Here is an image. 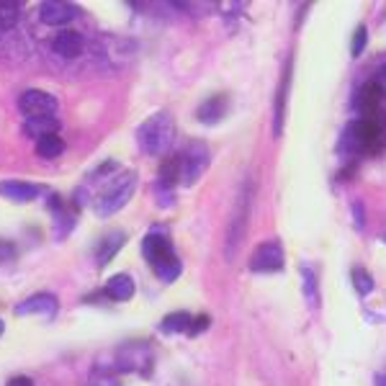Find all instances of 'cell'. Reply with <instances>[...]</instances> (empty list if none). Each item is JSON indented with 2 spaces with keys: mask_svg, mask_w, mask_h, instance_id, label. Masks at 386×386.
Returning a JSON list of instances; mask_svg holds the SVG:
<instances>
[{
  "mask_svg": "<svg viewBox=\"0 0 386 386\" xmlns=\"http://www.w3.org/2000/svg\"><path fill=\"white\" fill-rule=\"evenodd\" d=\"M64 150V142L60 139L57 135H47L41 137V139H36V152H39L41 158H57V155H62Z\"/></svg>",
  "mask_w": 386,
  "mask_h": 386,
  "instance_id": "e0dca14e",
  "label": "cell"
},
{
  "mask_svg": "<svg viewBox=\"0 0 386 386\" xmlns=\"http://www.w3.org/2000/svg\"><path fill=\"white\" fill-rule=\"evenodd\" d=\"M39 16H41V24L60 26V24H67V21H72V18L78 16V8L70 6V3H57V0H49V3L41 6Z\"/></svg>",
  "mask_w": 386,
  "mask_h": 386,
  "instance_id": "52a82bcc",
  "label": "cell"
},
{
  "mask_svg": "<svg viewBox=\"0 0 386 386\" xmlns=\"http://www.w3.org/2000/svg\"><path fill=\"white\" fill-rule=\"evenodd\" d=\"M173 137H175V124H173V116L167 111H160L155 113L152 118H147L139 132H137V139L142 144V150L147 155H163V152L173 144Z\"/></svg>",
  "mask_w": 386,
  "mask_h": 386,
  "instance_id": "7a4b0ae2",
  "label": "cell"
},
{
  "mask_svg": "<svg viewBox=\"0 0 386 386\" xmlns=\"http://www.w3.org/2000/svg\"><path fill=\"white\" fill-rule=\"evenodd\" d=\"M373 83H376V85L381 88V93L386 95V64L376 72V80H373Z\"/></svg>",
  "mask_w": 386,
  "mask_h": 386,
  "instance_id": "cb8c5ba5",
  "label": "cell"
},
{
  "mask_svg": "<svg viewBox=\"0 0 386 386\" xmlns=\"http://www.w3.org/2000/svg\"><path fill=\"white\" fill-rule=\"evenodd\" d=\"M57 129H60V121H57L55 116L29 118V124H26V132H29V135H39V139L47 135H57Z\"/></svg>",
  "mask_w": 386,
  "mask_h": 386,
  "instance_id": "2e32d148",
  "label": "cell"
},
{
  "mask_svg": "<svg viewBox=\"0 0 386 386\" xmlns=\"http://www.w3.org/2000/svg\"><path fill=\"white\" fill-rule=\"evenodd\" d=\"M206 327H209V317H196V319H193V324H191L188 335H198V332L206 330Z\"/></svg>",
  "mask_w": 386,
  "mask_h": 386,
  "instance_id": "603a6c76",
  "label": "cell"
},
{
  "mask_svg": "<svg viewBox=\"0 0 386 386\" xmlns=\"http://www.w3.org/2000/svg\"><path fill=\"white\" fill-rule=\"evenodd\" d=\"M132 191H135V175H126L124 181H118L106 188V193L95 201V212L101 214V216H111L116 209H121L129 201Z\"/></svg>",
  "mask_w": 386,
  "mask_h": 386,
  "instance_id": "277c9868",
  "label": "cell"
},
{
  "mask_svg": "<svg viewBox=\"0 0 386 386\" xmlns=\"http://www.w3.org/2000/svg\"><path fill=\"white\" fill-rule=\"evenodd\" d=\"M0 196H6L8 201H16V204H26V201H34L39 196V186L26 181H3L0 183Z\"/></svg>",
  "mask_w": 386,
  "mask_h": 386,
  "instance_id": "ba28073f",
  "label": "cell"
},
{
  "mask_svg": "<svg viewBox=\"0 0 386 386\" xmlns=\"http://www.w3.org/2000/svg\"><path fill=\"white\" fill-rule=\"evenodd\" d=\"M181 173H183V163L178 155H167L163 160V165H160V181L165 183V186H175V183L181 181Z\"/></svg>",
  "mask_w": 386,
  "mask_h": 386,
  "instance_id": "5bb4252c",
  "label": "cell"
},
{
  "mask_svg": "<svg viewBox=\"0 0 386 386\" xmlns=\"http://www.w3.org/2000/svg\"><path fill=\"white\" fill-rule=\"evenodd\" d=\"M144 258L152 263V268L163 281H173V278L181 276V261L175 258L173 247L167 242L165 237L160 235H147L142 242Z\"/></svg>",
  "mask_w": 386,
  "mask_h": 386,
  "instance_id": "3957f363",
  "label": "cell"
},
{
  "mask_svg": "<svg viewBox=\"0 0 386 386\" xmlns=\"http://www.w3.org/2000/svg\"><path fill=\"white\" fill-rule=\"evenodd\" d=\"M250 268L255 273H276L284 268V250L276 242H266L258 250L252 252L250 258Z\"/></svg>",
  "mask_w": 386,
  "mask_h": 386,
  "instance_id": "8992f818",
  "label": "cell"
},
{
  "mask_svg": "<svg viewBox=\"0 0 386 386\" xmlns=\"http://www.w3.org/2000/svg\"><path fill=\"white\" fill-rule=\"evenodd\" d=\"M103 291L109 294L111 299L126 301L135 296V281L126 276V273H118V276H111L109 281H106V289H103Z\"/></svg>",
  "mask_w": 386,
  "mask_h": 386,
  "instance_id": "7c38bea8",
  "label": "cell"
},
{
  "mask_svg": "<svg viewBox=\"0 0 386 386\" xmlns=\"http://www.w3.org/2000/svg\"><path fill=\"white\" fill-rule=\"evenodd\" d=\"M376 386H386V376H378L376 378Z\"/></svg>",
  "mask_w": 386,
  "mask_h": 386,
  "instance_id": "484cf974",
  "label": "cell"
},
{
  "mask_svg": "<svg viewBox=\"0 0 386 386\" xmlns=\"http://www.w3.org/2000/svg\"><path fill=\"white\" fill-rule=\"evenodd\" d=\"M16 16H18L16 3H0V26L16 24Z\"/></svg>",
  "mask_w": 386,
  "mask_h": 386,
  "instance_id": "ffe728a7",
  "label": "cell"
},
{
  "mask_svg": "<svg viewBox=\"0 0 386 386\" xmlns=\"http://www.w3.org/2000/svg\"><path fill=\"white\" fill-rule=\"evenodd\" d=\"M18 109L21 113L29 118H47L55 116L57 111V98L55 95L44 93V90H26L18 101Z\"/></svg>",
  "mask_w": 386,
  "mask_h": 386,
  "instance_id": "5b68a950",
  "label": "cell"
},
{
  "mask_svg": "<svg viewBox=\"0 0 386 386\" xmlns=\"http://www.w3.org/2000/svg\"><path fill=\"white\" fill-rule=\"evenodd\" d=\"M8 386H34V381L29 376H16V378H11Z\"/></svg>",
  "mask_w": 386,
  "mask_h": 386,
  "instance_id": "d4e9b609",
  "label": "cell"
},
{
  "mask_svg": "<svg viewBox=\"0 0 386 386\" xmlns=\"http://www.w3.org/2000/svg\"><path fill=\"white\" fill-rule=\"evenodd\" d=\"M381 98H384L381 88H378L376 83H366V85H361L358 95H355V106L363 111V116H373V113L378 111Z\"/></svg>",
  "mask_w": 386,
  "mask_h": 386,
  "instance_id": "30bf717a",
  "label": "cell"
},
{
  "mask_svg": "<svg viewBox=\"0 0 386 386\" xmlns=\"http://www.w3.org/2000/svg\"><path fill=\"white\" fill-rule=\"evenodd\" d=\"M345 144L350 150L378 152L386 144V116L376 111L373 116H363L361 121H353L347 126Z\"/></svg>",
  "mask_w": 386,
  "mask_h": 386,
  "instance_id": "6da1fadb",
  "label": "cell"
},
{
  "mask_svg": "<svg viewBox=\"0 0 386 386\" xmlns=\"http://www.w3.org/2000/svg\"><path fill=\"white\" fill-rule=\"evenodd\" d=\"M366 41H368V32H366V26H358L353 34V57H361Z\"/></svg>",
  "mask_w": 386,
  "mask_h": 386,
  "instance_id": "44dd1931",
  "label": "cell"
},
{
  "mask_svg": "<svg viewBox=\"0 0 386 386\" xmlns=\"http://www.w3.org/2000/svg\"><path fill=\"white\" fill-rule=\"evenodd\" d=\"M353 286L361 296H368V294L373 291V278H371L363 268H355L353 270Z\"/></svg>",
  "mask_w": 386,
  "mask_h": 386,
  "instance_id": "d6986e66",
  "label": "cell"
},
{
  "mask_svg": "<svg viewBox=\"0 0 386 386\" xmlns=\"http://www.w3.org/2000/svg\"><path fill=\"white\" fill-rule=\"evenodd\" d=\"M57 309H60L57 296H52V294H36V296H29V299H24L18 304L16 315H36V312H41V315H55Z\"/></svg>",
  "mask_w": 386,
  "mask_h": 386,
  "instance_id": "9c48e42d",
  "label": "cell"
},
{
  "mask_svg": "<svg viewBox=\"0 0 386 386\" xmlns=\"http://www.w3.org/2000/svg\"><path fill=\"white\" fill-rule=\"evenodd\" d=\"M121 244H124V235H109L101 242V250H98V261H101V263H109L111 255H113V252H116Z\"/></svg>",
  "mask_w": 386,
  "mask_h": 386,
  "instance_id": "ac0fdd59",
  "label": "cell"
},
{
  "mask_svg": "<svg viewBox=\"0 0 386 386\" xmlns=\"http://www.w3.org/2000/svg\"><path fill=\"white\" fill-rule=\"evenodd\" d=\"M221 113H224V95H214V98H209V101L198 109L196 116L201 118L204 124H216Z\"/></svg>",
  "mask_w": 386,
  "mask_h": 386,
  "instance_id": "9a60e30c",
  "label": "cell"
},
{
  "mask_svg": "<svg viewBox=\"0 0 386 386\" xmlns=\"http://www.w3.org/2000/svg\"><path fill=\"white\" fill-rule=\"evenodd\" d=\"M191 324H193V317L188 315V312H173V315H167L165 319H163V332H167V335H178V332H188Z\"/></svg>",
  "mask_w": 386,
  "mask_h": 386,
  "instance_id": "4fadbf2b",
  "label": "cell"
},
{
  "mask_svg": "<svg viewBox=\"0 0 386 386\" xmlns=\"http://www.w3.org/2000/svg\"><path fill=\"white\" fill-rule=\"evenodd\" d=\"M3 330H6V324H3V319H0V335H3Z\"/></svg>",
  "mask_w": 386,
  "mask_h": 386,
  "instance_id": "4316f807",
  "label": "cell"
},
{
  "mask_svg": "<svg viewBox=\"0 0 386 386\" xmlns=\"http://www.w3.org/2000/svg\"><path fill=\"white\" fill-rule=\"evenodd\" d=\"M16 255V244L6 242V240H0V261H11Z\"/></svg>",
  "mask_w": 386,
  "mask_h": 386,
  "instance_id": "7402d4cb",
  "label": "cell"
},
{
  "mask_svg": "<svg viewBox=\"0 0 386 386\" xmlns=\"http://www.w3.org/2000/svg\"><path fill=\"white\" fill-rule=\"evenodd\" d=\"M52 47L60 57L64 60H72V57H78L83 52V36L78 32H60L52 41Z\"/></svg>",
  "mask_w": 386,
  "mask_h": 386,
  "instance_id": "8fae6325",
  "label": "cell"
}]
</instances>
